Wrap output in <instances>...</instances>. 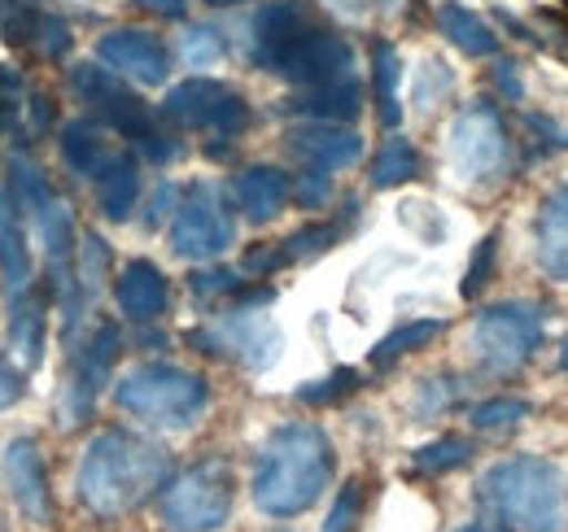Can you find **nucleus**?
I'll return each mask as SVG.
<instances>
[{"mask_svg": "<svg viewBox=\"0 0 568 532\" xmlns=\"http://www.w3.org/2000/svg\"><path fill=\"white\" fill-rule=\"evenodd\" d=\"M166 475H171V454L162 446L123 428H105L79 454L74 498L97 520H119L144 507L158 489H166Z\"/></svg>", "mask_w": 568, "mask_h": 532, "instance_id": "1", "label": "nucleus"}, {"mask_svg": "<svg viewBox=\"0 0 568 532\" xmlns=\"http://www.w3.org/2000/svg\"><path fill=\"white\" fill-rule=\"evenodd\" d=\"M333 471H337V454L320 423H306V419L281 423L254 459V484H250L254 507L272 520L306 515L333 484Z\"/></svg>", "mask_w": 568, "mask_h": 532, "instance_id": "2", "label": "nucleus"}, {"mask_svg": "<svg viewBox=\"0 0 568 532\" xmlns=\"http://www.w3.org/2000/svg\"><path fill=\"white\" fill-rule=\"evenodd\" d=\"M477 507L520 532L568 529V480L560 463L538 454H511L477 480Z\"/></svg>", "mask_w": 568, "mask_h": 532, "instance_id": "3", "label": "nucleus"}, {"mask_svg": "<svg viewBox=\"0 0 568 532\" xmlns=\"http://www.w3.org/2000/svg\"><path fill=\"white\" fill-rule=\"evenodd\" d=\"M9 184L22 201V214L36 223L40 232V245H44V258H49V279H53V293L62 301V332L71 336L79 315H83V288H79V232H74L71 205L58 197V188L27 162V157H9Z\"/></svg>", "mask_w": 568, "mask_h": 532, "instance_id": "4", "label": "nucleus"}, {"mask_svg": "<svg viewBox=\"0 0 568 532\" xmlns=\"http://www.w3.org/2000/svg\"><path fill=\"white\" fill-rule=\"evenodd\" d=\"M119 410L132 419H144L153 428H193L202 410L211 406V385L175 362H141L119 376L114 385Z\"/></svg>", "mask_w": 568, "mask_h": 532, "instance_id": "5", "label": "nucleus"}, {"mask_svg": "<svg viewBox=\"0 0 568 532\" xmlns=\"http://www.w3.org/2000/svg\"><path fill=\"white\" fill-rule=\"evenodd\" d=\"M547 336V310L538 301H495L477 310L468 349L486 376H516L534 362Z\"/></svg>", "mask_w": 568, "mask_h": 532, "instance_id": "6", "label": "nucleus"}, {"mask_svg": "<svg viewBox=\"0 0 568 532\" xmlns=\"http://www.w3.org/2000/svg\"><path fill=\"white\" fill-rule=\"evenodd\" d=\"M236 502V471L223 459H202L175 480H166L158 511L171 532H219L232 520Z\"/></svg>", "mask_w": 568, "mask_h": 532, "instance_id": "7", "label": "nucleus"}, {"mask_svg": "<svg viewBox=\"0 0 568 532\" xmlns=\"http://www.w3.org/2000/svg\"><path fill=\"white\" fill-rule=\"evenodd\" d=\"M236 245V218L214 180H197L171 218V254L184 263H214Z\"/></svg>", "mask_w": 568, "mask_h": 532, "instance_id": "8", "label": "nucleus"}, {"mask_svg": "<svg viewBox=\"0 0 568 532\" xmlns=\"http://www.w3.org/2000/svg\"><path fill=\"white\" fill-rule=\"evenodd\" d=\"M162 119L175 127H189V132H211L219 140H232L250 127V105L236 88L206 79V74H193L166 92Z\"/></svg>", "mask_w": 568, "mask_h": 532, "instance_id": "9", "label": "nucleus"}, {"mask_svg": "<svg viewBox=\"0 0 568 532\" xmlns=\"http://www.w3.org/2000/svg\"><path fill=\"white\" fill-rule=\"evenodd\" d=\"M446 157L459 180H495L507 166V123L490 101H468L446 135Z\"/></svg>", "mask_w": 568, "mask_h": 532, "instance_id": "10", "label": "nucleus"}, {"mask_svg": "<svg viewBox=\"0 0 568 532\" xmlns=\"http://www.w3.org/2000/svg\"><path fill=\"white\" fill-rule=\"evenodd\" d=\"M189 340H193L202 354L236 358V362L250 367V371L276 367V358H281V349H284V332L276 328V319H267V315H258V310H241V306H232L223 319H214L211 328L189 332Z\"/></svg>", "mask_w": 568, "mask_h": 532, "instance_id": "11", "label": "nucleus"}, {"mask_svg": "<svg viewBox=\"0 0 568 532\" xmlns=\"http://www.w3.org/2000/svg\"><path fill=\"white\" fill-rule=\"evenodd\" d=\"M71 88H74V96L92 110V119H97V123L114 127V132L128 135V140H144V135L158 127L153 110H149L141 96L128 88V79H123V74H114L105 62H83V66H74Z\"/></svg>", "mask_w": 568, "mask_h": 532, "instance_id": "12", "label": "nucleus"}, {"mask_svg": "<svg viewBox=\"0 0 568 532\" xmlns=\"http://www.w3.org/2000/svg\"><path fill=\"white\" fill-rule=\"evenodd\" d=\"M119 349H123V332H119V324H110V319H101L97 332L74 349L71 380H67V401H62V419H67L71 428L92 415V406H97V398H101V389H105L110 376H114Z\"/></svg>", "mask_w": 568, "mask_h": 532, "instance_id": "13", "label": "nucleus"}, {"mask_svg": "<svg viewBox=\"0 0 568 532\" xmlns=\"http://www.w3.org/2000/svg\"><path fill=\"white\" fill-rule=\"evenodd\" d=\"M355 49L346 35L337 31H320V27H306L293 49L284 53V62L276 66V74H284L288 83L297 88H324V83H342V79H355Z\"/></svg>", "mask_w": 568, "mask_h": 532, "instance_id": "14", "label": "nucleus"}, {"mask_svg": "<svg viewBox=\"0 0 568 532\" xmlns=\"http://www.w3.org/2000/svg\"><path fill=\"white\" fill-rule=\"evenodd\" d=\"M0 471H4V489H9L13 507H18L31 524H49V520H53V502H49V471H44L40 441H36V437H13V441H4Z\"/></svg>", "mask_w": 568, "mask_h": 532, "instance_id": "15", "label": "nucleus"}, {"mask_svg": "<svg viewBox=\"0 0 568 532\" xmlns=\"http://www.w3.org/2000/svg\"><path fill=\"white\" fill-rule=\"evenodd\" d=\"M97 62L132 79V83H144V88H162L166 74H171V53L158 35L149 31H136V27H119V31H105L97 40Z\"/></svg>", "mask_w": 568, "mask_h": 532, "instance_id": "16", "label": "nucleus"}, {"mask_svg": "<svg viewBox=\"0 0 568 532\" xmlns=\"http://www.w3.org/2000/svg\"><path fill=\"white\" fill-rule=\"evenodd\" d=\"M288 153L306 171H346L363 157V135L346 123H297L288 132Z\"/></svg>", "mask_w": 568, "mask_h": 532, "instance_id": "17", "label": "nucleus"}, {"mask_svg": "<svg viewBox=\"0 0 568 532\" xmlns=\"http://www.w3.org/2000/svg\"><path fill=\"white\" fill-rule=\"evenodd\" d=\"M306 9L297 0H267L254 18H250V58L258 66L276 70L284 53L293 49V40L306 31Z\"/></svg>", "mask_w": 568, "mask_h": 532, "instance_id": "18", "label": "nucleus"}, {"mask_svg": "<svg viewBox=\"0 0 568 532\" xmlns=\"http://www.w3.org/2000/svg\"><path fill=\"white\" fill-rule=\"evenodd\" d=\"M0 279L9 297L31 293V249H27V214L13 184H0Z\"/></svg>", "mask_w": 568, "mask_h": 532, "instance_id": "19", "label": "nucleus"}, {"mask_svg": "<svg viewBox=\"0 0 568 532\" xmlns=\"http://www.w3.org/2000/svg\"><path fill=\"white\" fill-rule=\"evenodd\" d=\"M114 297L132 324H153L171 301V284H166L162 266H153L149 258H132L114 279Z\"/></svg>", "mask_w": 568, "mask_h": 532, "instance_id": "20", "label": "nucleus"}, {"mask_svg": "<svg viewBox=\"0 0 568 532\" xmlns=\"http://www.w3.org/2000/svg\"><path fill=\"white\" fill-rule=\"evenodd\" d=\"M534 245H538L542 270H547L551 279L568 284V184H556L547 197L538 201Z\"/></svg>", "mask_w": 568, "mask_h": 532, "instance_id": "21", "label": "nucleus"}, {"mask_svg": "<svg viewBox=\"0 0 568 532\" xmlns=\"http://www.w3.org/2000/svg\"><path fill=\"white\" fill-rule=\"evenodd\" d=\"M232 197L245 209L250 223H272L293 197V184L276 166H245L236 175V184H232Z\"/></svg>", "mask_w": 568, "mask_h": 532, "instance_id": "22", "label": "nucleus"}, {"mask_svg": "<svg viewBox=\"0 0 568 532\" xmlns=\"http://www.w3.org/2000/svg\"><path fill=\"white\" fill-rule=\"evenodd\" d=\"M284 110L306 119V123H351L363 110V88H358V79L324 83V88H302L297 96L284 101Z\"/></svg>", "mask_w": 568, "mask_h": 532, "instance_id": "23", "label": "nucleus"}, {"mask_svg": "<svg viewBox=\"0 0 568 532\" xmlns=\"http://www.w3.org/2000/svg\"><path fill=\"white\" fill-rule=\"evenodd\" d=\"M92 193H97V205H101V214L110 223H128L132 209H136V201H141V166H136V157L132 153H114L97 171Z\"/></svg>", "mask_w": 568, "mask_h": 532, "instance_id": "24", "label": "nucleus"}, {"mask_svg": "<svg viewBox=\"0 0 568 532\" xmlns=\"http://www.w3.org/2000/svg\"><path fill=\"white\" fill-rule=\"evenodd\" d=\"M437 27H442V35H446L459 53H468V58H495L498 53V31L477 13V9H468V4H459V0H442V4H437Z\"/></svg>", "mask_w": 568, "mask_h": 532, "instance_id": "25", "label": "nucleus"}, {"mask_svg": "<svg viewBox=\"0 0 568 532\" xmlns=\"http://www.w3.org/2000/svg\"><path fill=\"white\" fill-rule=\"evenodd\" d=\"M9 345L27 371L44 362V301L36 288L22 297H9Z\"/></svg>", "mask_w": 568, "mask_h": 532, "instance_id": "26", "label": "nucleus"}, {"mask_svg": "<svg viewBox=\"0 0 568 532\" xmlns=\"http://www.w3.org/2000/svg\"><path fill=\"white\" fill-rule=\"evenodd\" d=\"M58 149H62L67 166H71L74 175H83V180H97V171L114 157V149H110V140L101 135V123H97V119H74V123H67L62 135H58Z\"/></svg>", "mask_w": 568, "mask_h": 532, "instance_id": "27", "label": "nucleus"}, {"mask_svg": "<svg viewBox=\"0 0 568 532\" xmlns=\"http://www.w3.org/2000/svg\"><path fill=\"white\" fill-rule=\"evenodd\" d=\"M372 79H376V105H381V123L394 132L403 123V105H398V83H403V58L394 44L376 40L372 49Z\"/></svg>", "mask_w": 568, "mask_h": 532, "instance_id": "28", "label": "nucleus"}, {"mask_svg": "<svg viewBox=\"0 0 568 532\" xmlns=\"http://www.w3.org/2000/svg\"><path fill=\"white\" fill-rule=\"evenodd\" d=\"M420 175V153L407 135H389L381 144V153L372 157V188H398V184H412Z\"/></svg>", "mask_w": 568, "mask_h": 532, "instance_id": "29", "label": "nucleus"}, {"mask_svg": "<svg viewBox=\"0 0 568 532\" xmlns=\"http://www.w3.org/2000/svg\"><path fill=\"white\" fill-rule=\"evenodd\" d=\"M442 332H446L442 319H412V324H403V328H394L389 336L376 340V349H372V367L385 371V367H394L398 358H407V354H416V349L433 345Z\"/></svg>", "mask_w": 568, "mask_h": 532, "instance_id": "30", "label": "nucleus"}, {"mask_svg": "<svg viewBox=\"0 0 568 532\" xmlns=\"http://www.w3.org/2000/svg\"><path fill=\"white\" fill-rule=\"evenodd\" d=\"M473 441H464V437H437V441H428L416 450V471H425V475H446V471H459V467L473 463Z\"/></svg>", "mask_w": 568, "mask_h": 532, "instance_id": "31", "label": "nucleus"}, {"mask_svg": "<svg viewBox=\"0 0 568 532\" xmlns=\"http://www.w3.org/2000/svg\"><path fill=\"white\" fill-rule=\"evenodd\" d=\"M74 44L71 35V22L67 18H58V13H36V22H31V40H27V49H36L40 58H49V62H58V58H67Z\"/></svg>", "mask_w": 568, "mask_h": 532, "instance_id": "32", "label": "nucleus"}, {"mask_svg": "<svg viewBox=\"0 0 568 532\" xmlns=\"http://www.w3.org/2000/svg\"><path fill=\"white\" fill-rule=\"evenodd\" d=\"M520 419H529V401L525 398H486L468 410V423L477 432H503V428H516Z\"/></svg>", "mask_w": 568, "mask_h": 532, "instance_id": "33", "label": "nucleus"}, {"mask_svg": "<svg viewBox=\"0 0 568 532\" xmlns=\"http://www.w3.org/2000/svg\"><path fill=\"white\" fill-rule=\"evenodd\" d=\"M105 266H110V249L97 232H83L79 236V288H83V301H97L101 284H105Z\"/></svg>", "mask_w": 568, "mask_h": 532, "instance_id": "34", "label": "nucleus"}, {"mask_svg": "<svg viewBox=\"0 0 568 532\" xmlns=\"http://www.w3.org/2000/svg\"><path fill=\"white\" fill-rule=\"evenodd\" d=\"M337 241H342V227L337 223H311V227H297L281 245L284 254H288V263H311V258L328 254Z\"/></svg>", "mask_w": 568, "mask_h": 532, "instance_id": "35", "label": "nucleus"}, {"mask_svg": "<svg viewBox=\"0 0 568 532\" xmlns=\"http://www.w3.org/2000/svg\"><path fill=\"white\" fill-rule=\"evenodd\" d=\"M223 35L214 31V27H189L184 31V40H180V58H184V66L189 70H211L223 62Z\"/></svg>", "mask_w": 568, "mask_h": 532, "instance_id": "36", "label": "nucleus"}, {"mask_svg": "<svg viewBox=\"0 0 568 532\" xmlns=\"http://www.w3.org/2000/svg\"><path fill=\"white\" fill-rule=\"evenodd\" d=\"M358 389V371L355 367H337L333 376H324V380H311V385H302L293 398L302 401V406H333V401L351 398Z\"/></svg>", "mask_w": 568, "mask_h": 532, "instance_id": "37", "label": "nucleus"}, {"mask_svg": "<svg viewBox=\"0 0 568 532\" xmlns=\"http://www.w3.org/2000/svg\"><path fill=\"white\" fill-rule=\"evenodd\" d=\"M358 515H363V484H358V480H346V484L337 489V502H333V511H328V520H324L320 532H355Z\"/></svg>", "mask_w": 568, "mask_h": 532, "instance_id": "38", "label": "nucleus"}, {"mask_svg": "<svg viewBox=\"0 0 568 532\" xmlns=\"http://www.w3.org/2000/svg\"><path fill=\"white\" fill-rule=\"evenodd\" d=\"M450 88H455L450 66H446V62H437V58H428L425 66H420V74H416V105H420V110H433Z\"/></svg>", "mask_w": 568, "mask_h": 532, "instance_id": "39", "label": "nucleus"}, {"mask_svg": "<svg viewBox=\"0 0 568 532\" xmlns=\"http://www.w3.org/2000/svg\"><path fill=\"white\" fill-rule=\"evenodd\" d=\"M495 258H498V232H486L481 245H477V254H473V263H468V275H464V288H459L464 297H477V293L490 284Z\"/></svg>", "mask_w": 568, "mask_h": 532, "instance_id": "40", "label": "nucleus"}, {"mask_svg": "<svg viewBox=\"0 0 568 532\" xmlns=\"http://www.w3.org/2000/svg\"><path fill=\"white\" fill-rule=\"evenodd\" d=\"M189 288L197 301H211V297H232L241 288V275L227 270V266H211V270H193L189 275Z\"/></svg>", "mask_w": 568, "mask_h": 532, "instance_id": "41", "label": "nucleus"}, {"mask_svg": "<svg viewBox=\"0 0 568 532\" xmlns=\"http://www.w3.org/2000/svg\"><path fill=\"white\" fill-rule=\"evenodd\" d=\"M293 197H297L302 209H320V205H328V197H333V175H328V171H306V175H297Z\"/></svg>", "mask_w": 568, "mask_h": 532, "instance_id": "42", "label": "nucleus"}, {"mask_svg": "<svg viewBox=\"0 0 568 532\" xmlns=\"http://www.w3.org/2000/svg\"><path fill=\"white\" fill-rule=\"evenodd\" d=\"M284 266H293L288 263V254H284V245H258V249L245 254V270L258 275V279L276 275V270H284Z\"/></svg>", "mask_w": 568, "mask_h": 532, "instance_id": "43", "label": "nucleus"}, {"mask_svg": "<svg viewBox=\"0 0 568 532\" xmlns=\"http://www.w3.org/2000/svg\"><path fill=\"white\" fill-rule=\"evenodd\" d=\"M27 398V376L9 362V354L0 349V410H9V406H18V401Z\"/></svg>", "mask_w": 568, "mask_h": 532, "instance_id": "44", "label": "nucleus"}, {"mask_svg": "<svg viewBox=\"0 0 568 532\" xmlns=\"http://www.w3.org/2000/svg\"><path fill=\"white\" fill-rule=\"evenodd\" d=\"M459 393V385L455 380H425L420 385V415H437V410H446L450 401Z\"/></svg>", "mask_w": 568, "mask_h": 532, "instance_id": "45", "label": "nucleus"}, {"mask_svg": "<svg viewBox=\"0 0 568 532\" xmlns=\"http://www.w3.org/2000/svg\"><path fill=\"white\" fill-rule=\"evenodd\" d=\"M175 205H180V201H175V184H158L153 197H149V209H144V227H149V232L162 227V218H166Z\"/></svg>", "mask_w": 568, "mask_h": 532, "instance_id": "46", "label": "nucleus"}, {"mask_svg": "<svg viewBox=\"0 0 568 532\" xmlns=\"http://www.w3.org/2000/svg\"><path fill=\"white\" fill-rule=\"evenodd\" d=\"M495 79H498V92H503V96L525 101V83H520V66H516V62H507V58H503V62L495 66Z\"/></svg>", "mask_w": 568, "mask_h": 532, "instance_id": "47", "label": "nucleus"}, {"mask_svg": "<svg viewBox=\"0 0 568 532\" xmlns=\"http://www.w3.org/2000/svg\"><path fill=\"white\" fill-rule=\"evenodd\" d=\"M272 301H276V288H272V284L236 288V293H232V306H241V310H258V306H272Z\"/></svg>", "mask_w": 568, "mask_h": 532, "instance_id": "48", "label": "nucleus"}, {"mask_svg": "<svg viewBox=\"0 0 568 532\" xmlns=\"http://www.w3.org/2000/svg\"><path fill=\"white\" fill-rule=\"evenodd\" d=\"M149 13H158V18H171V22H180V18H189V0H141Z\"/></svg>", "mask_w": 568, "mask_h": 532, "instance_id": "49", "label": "nucleus"}, {"mask_svg": "<svg viewBox=\"0 0 568 532\" xmlns=\"http://www.w3.org/2000/svg\"><path fill=\"white\" fill-rule=\"evenodd\" d=\"M529 127H534L538 135H551V144H556V149H568V132H560L551 119H542V114H529Z\"/></svg>", "mask_w": 568, "mask_h": 532, "instance_id": "50", "label": "nucleus"}, {"mask_svg": "<svg viewBox=\"0 0 568 532\" xmlns=\"http://www.w3.org/2000/svg\"><path fill=\"white\" fill-rule=\"evenodd\" d=\"M459 532H511V529H507V524H490V520H486V524H468V529H459Z\"/></svg>", "mask_w": 568, "mask_h": 532, "instance_id": "51", "label": "nucleus"}, {"mask_svg": "<svg viewBox=\"0 0 568 532\" xmlns=\"http://www.w3.org/2000/svg\"><path fill=\"white\" fill-rule=\"evenodd\" d=\"M560 367L568 371V336H565V345H560Z\"/></svg>", "mask_w": 568, "mask_h": 532, "instance_id": "52", "label": "nucleus"}]
</instances>
